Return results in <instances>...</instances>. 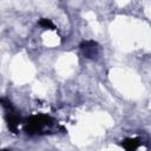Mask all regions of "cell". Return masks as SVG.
I'll return each mask as SVG.
<instances>
[{"instance_id": "cell-1", "label": "cell", "mask_w": 151, "mask_h": 151, "mask_svg": "<svg viewBox=\"0 0 151 151\" xmlns=\"http://www.w3.org/2000/svg\"><path fill=\"white\" fill-rule=\"evenodd\" d=\"M53 124V119L47 114H35L26 119L25 122V131L28 134L41 133L42 130Z\"/></svg>"}, {"instance_id": "cell-2", "label": "cell", "mask_w": 151, "mask_h": 151, "mask_svg": "<svg viewBox=\"0 0 151 151\" xmlns=\"http://www.w3.org/2000/svg\"><path fill=\"white\" fill-rule=\"evenodd\" d=\"M80 50L86 58H96L98 54V44L92 40H87L80 44Z\"/></svg>"}, {"instance_id": "cell-3", "label": "cell", "mask_w": 151, "mask_h": 151, "mask_svg": "<svg viewBox=\"0 0 151 151\" xmlns=\"http://www.w3.org/2000/svg\"><path fill=\"white\" fill-rule=\"evenodd\" d=\"M5 118H6L7 126H8L9 131L12 133H17L18 132V125L20 123V116L13 109H11V110H8V112H7Z\"/></svg>"}, {"instance_id": "cell-4", "label": "cell", "mask_w": 151, "mask_h": 151, "mask_svg": "<svg viewBox=\"0 0 151 151\" xmlns=\"http://www.w3.org/2000/svg\"><path fill=\"white\" fill-rule=\"evenodd\" d=\"M142 142L139 138H126L122 140L120 145L126 150V151H136L140 146Z\"/></svg>"}, {"instance_id": "cell-5", "label": "cell", "mask_w": 151, "mask_h": 151, "mask_svg": "<svg viewBox=\"0 0 151 151\" xmlns=\"http://www.w3.org/2000/svg\"><path fill=\"white\" fill-rule=\"evenodd\" d=\"M39 25L42 26V27H45V28H50V29H54L55 28L54 25L52 24V21L48 20V19H45V18H42V19L39 20Z\"/></svg>"}, {"instance_id": "cell-6", "label": "cell", "mask_w": 151, "mask_h": 151, "mask_svg": "<svg viewBox=\"0 0 151 151\" xmlns=\"http://www.w3.org/2000/svg\"><path fill=\"white\" fill-rule=\"evenodd\" d=\"M0 151H8V150H0Z\"/></svg>"}]
</instances>
